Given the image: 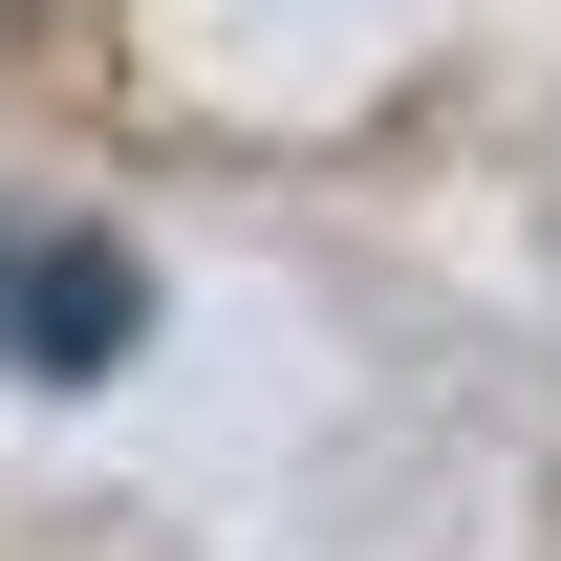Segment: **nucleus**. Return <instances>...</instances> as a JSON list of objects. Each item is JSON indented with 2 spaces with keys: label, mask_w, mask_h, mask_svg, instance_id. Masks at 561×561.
<instances>
[{
  "label": "nucleus",
  "mask_w": 561,
  "mask_h": 561,
  "mask_svg": "<svg viewBox=\"0 0 561 561\" xmlns=\"http://www.w3.org/2000/svg\"><path fill=\"white\" fill-rule=\"evenodd\" d=\"M130 346H151V280L108 238H0V367L22 389H108Z\"/></svg>",
  "instance_id": "obj_1"
}]
</instances>
